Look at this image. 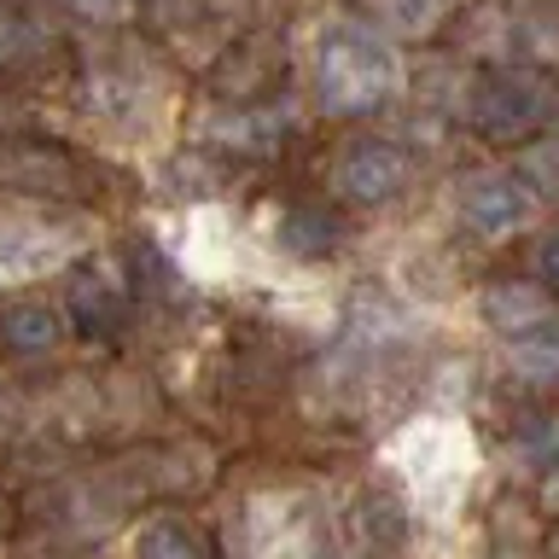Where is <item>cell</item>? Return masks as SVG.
<instances>
[{
	"label": "cell",
	"instance_id": "30bf717a",
	"mask_svg": "<svg viewBox=\"0 0 559 559\" xmlns=\"http://www.w3.org/2000/svg\"><path fill=\"white\" fill-rule=\"evenodd\" d=\"M134 559H204V542L181 519H152L134 536Z\"/></svg>",
	"mask_w": 559,
	"mask_h": 559
},
{
	"label": "cell",
	"instance_id": "e0dca14e",
	"mask_svg": "<svg viewBox=\"0 0 559 559\" xmlns=\"http://www.w3.org/2000/svg\"><path fill=\"white\" fill-rule=\"evenodd\" d=\"M12 47H17V24L0 12V59H12Z\"/></svg>",
	"mask_w": 559,
	"mask_h": 559
},
{
	"label": "cell",
	"instance_id": "4fadbf2b",
	"mask_svg": "<svg viewBox=\"0 0 559 559\" xmlns=\"http://www.w3.org/2000/svg\"><path fill=\"white\" fill-rule=\"evenodd\" d=\"M519 181L536 192H559V140H536L519 157Z\"/></svg>",
	"mask_w": 559,
	"mask_h": 559
},
{
	"label": "cell",
	"instance_id": "3957f363",
	"mask_svg": "<svg viewBox=\"0 0 559 559\" xmlns=\"http://www.w3.org/2000/svg\"><path fill=\"white\" fill-rule=\"evenodd\" d=\"M76 251H82V234H70V227H47V222L0 216V292L59 274Z\"/></svg>",
	"mask_w": 559,
	"mask_h": 559
},
{
	"label": "cell",
	"instance_id": "6da1fadb",
	"mask_svg": "<svg viewBox=\"0 0 559 559\" xmlns=\"http://www.w3.org/2000/svg\"><path fill=\"white\" fill-rule=\"evenodd\" d=\"M396 82L402 59L379 29L356 24V17H338V24L321 29V41H314V99H321L326 117L373 111L396 94Z\"/></svg>",
	"mask_w": 559,
	"mask_h": 559
},
{
	"label": "cell",
	"instance_id": "7c38bea8",
	"mask_svg": "<svg viewBox=\"0 0 559 559\" xmlns=\"http://www.w3.org/2000/svg\"><path fill=\"white\" fill-rule=\"evenodd\" d=\"M454 0H379V24L391 29V35H431L437 24L449 17Z\"/></svg>",
	"mask_w": 559,
	"mask_h": 559
},
{
	"label": "cell",
	"instance_id": "9c48e42d",
	"mask_svg": "<svg viewBox=\"0 0 559 559\" xmlns=\"http://www.w3.org/2000/svg\"><path fill=\"white\" fill-rule=\"evenodd\" d=\"M507 361L519 367V379L554 384V379H559V314H548V321H536V326H524L519 338H507Z\"/></svg>",
	"mask_w": 559,
	"mask_h": 559
},
{
	"label": "cell",
	"instance_id": "2e32d148",
	"mask_svg": "<svg viewBox=\"0 0 559 559\" xmlns=\"http://www.w3.org/2000/svg\"><path fill=\"white\" fill-rule=\"evenodd\" d=\"M536 269H542V280H559V234H554V239H542Z\"/></svg>",
	"mask_w": 559,
	"mask_h": 559
},
{
	"label": "cell",
	"instance_id": "277c9868",
	"mask_svg": "<svg viewBox=\"0 0 559 559\" xmlns=\"http://www.w3.org/2000/svg\"><path fill=\"white\" fill-rule=\"evenodd\" d=\"M239 554L245 559H309L314 519L297 496H257L239 513Z\"/></svg>",
	"mask_w": 559,
	"mask_h": 559
},
{
	"label": "cell",
	"instance_id": "8fae6325",
	"mask_svg": "<svg viewBox=\"0 0 559 559\" xmlns=\"http://www.w3.org/2000/svg\"><path fill=\"white\" fill-rule=\"evenodd\" d=\"M0 338L12 349H47V344H59V314L47 304H17L0 314Z\"/></svg>",
	"mask_w": 559,
	"mask_h": 559
},
{
	"label": "cell",
	"instance_id": "52a82bcc",
	"mask_svg": "<svg viewBox=\"0 0 559 559\" xmlns=\"http://www.w3.org/2000/svg\"><path fill=\"white\" fill-rule=\"evenodd\" d=\"M542 111H548V94H542L531 76H489L478 94H472V117H478V129L496 134V140L536 129Z\"/></svg>",
	"mask_w": 559,
	"mask_h": 559
},
{
	"label": "cell",
	"instance_id": "7a4b0ae2",
	"mask_svg": "<svg viewBox=\"0 0 559 559\" xmlns=\"http://www.w3.org/2000/svg\"><path fill=\"white\" fill-rule=\"evenodd\" d=\"M391 461L402 466V478L414 484L419 507L431 519H449V507L461 501V489L472 478V437L454 419H419L396 437Z\"/></svg>",
	"mask_w": 559,
	"mask_h": 559
},
{
	"label": "cell",
	"instance_id": "8992f818",
	"mask_svg": "<svg viewBox=\"0 0 559 559\" xmlns=\"http://www.w3.org/2000/svg\"><path fill=\"white\" fill-rule=\"evenodd\" d=\"M408 175H414V157L402 146H391V140H356V146L332 164V187L356 204H384L408 187Z\"/></svg>",
	"mask_w": 559,
	"mask_h": 559
},
{
	"label": "cell",
	"instance_id": "5bb4252c",
	"mask_svg": "<svg viewBox=\"0 0 559 559\" xmlns=\"http://www.w3.org/2000/svg\"><path fill=\"white\" fill-rule=\"evenodd\" d=\"M64 7L82 12V17H94V24H117V17L134 12V0H64Z\"/></svg>",
	"mask_w": 559,
	"mask_h": 559
},
{
	"label": "cell",
	"instance_id": "9a60e30c",
	"mask_svg": "<svg viewBox=\"0 0 559 559\" xmlns=\"http://www.w3.org/2000/svg\"><path fill=\"white\" fill-rule=\"evenodd\" d=\"M524 41L536 47V59H559V17H536Z\"/></svg>",
	"mask_w": 559,
	"mask_h": 559
},
{
	"label": "cell",
	"instance_id": "5b68a950",
	"mask_svg": "<svg viewBox=\"0 0 559 559\" xmlns=\"http://www.w3.org/2000/svg\"><path fill=\"white\" fill-rule=\"evenodd\" d=\"M461 216L472 234L484 239H513L519 227H531L536 216V192L519 181V175H501V169H484V175H466L461 181Z\"/></svg>",
	"mask_w": 559,
	"mask_h": 559
},
{
	"label": "cell",
	"instance_id": "ba28073f",
	"mask_svg": "<svg viewBox=\"0 0 559 559\" xmlns=\"http://www.w3.org/2000/svg\"><path fill=\"white\" fill-rule=\"evenodd\" d=\"M478 309H484V321L496 332H507V338H519L524 326H536V321H548V314H554L548 292L524 286V280H496V286H484Z\"/></svg>",
	"mask_w": 559,
	"mask_h": 559
}]
</instances>
